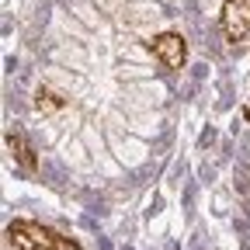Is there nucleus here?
Wrapping results in <instances>:
<instances>
[{
	"mask_svg": "<svg viewBox=\"0 0 250 250\" xmlns=\"http://www.w3.org/2000/svg\"><path fill=\"white\" fill-rule=\"evenodd\" d=\"M219 24H223V35L240 45L250 35V0H226L223 14H219Z\"/></svg>",
	"mask_w": 250,
	"mask_h": 250,
	"instance_id": "f03ea898",
	"label": "nucleus"
},
{
	"mask_svg": "<svg viewBox=\"0 0 250 250\" xmlns=\"http://www.w3.org/2000/svg\"><path fill=\"white\" fill-rule=\"evenodd\" d=\"M7 146H11L14 160H18L24 170H35V167H39V164H35V149L28 146V139H24L21 132H7Z\"/></svg>",
	"mask_w": 250,
	"mask_h": 250,
	"instance_id": "20e7f679",
	"label": "nucleus"
},
{
	"mask_svg": "<svg viewBox=\"0 0 250 250\" xmlns=\"http://www.w3.org/2000/svg\"><path fill=\"white\" fill-rule=\"evenodd\" d=\"M243 115H247V118H250V98H247V104H243Z\"/></svg>",
	"mask_w": 250,
	"mask_h": 250,
	"instance_id": "423d86ee",
	"label": "nucleus"
},
{
	"mask_svg": "<svg viewBox=\"0 0 250 250\" xmlns=\"http://www.w3.org/2000/svg\"><path fill=\"white\" fill-rule=\"evenodd\" d=\"M149 49L167 70H181L184 59H188V42H184V35H177V31H160V35L149 42Z\"/></svg>",
	"mask_w": 250,
	"mask_h": 250,
	"instance_id": "7ed1b4c3",
	"label": "nucleus"
},
{
	"mask_svg": "<svg viewBox=\"0 0 250 250\" xmlns=\"http://www.w3.org/2000/svg\"><path fill=\"white\" fill-rule=\"evenodd\" d=\"M62 104H66V101H62L56 90H49V87H39V94H35V108H39V111H45V115H49V111H59Z\"/></svg>",
	"mask_w": 250,
	"mask_h": 250,
	"instance_id": "39448f33",
	"label": "nucleus"
},
{
	"mask_svg": "<svg viewBox=\"0 0 250 250\" xmlns=\"http://www.w3.org/2000/svg\"><path fill=\"white\" fill-rule=\"evenodd\" d=\"M7 240L14 250H59L62 247V240L52 229L31 223V219H14L7 226Z\"/></svg>",
	"mask_w": 250,
	"mask_h": 250,
	"instance_id": "f257e3e1",
	"label": "nucleus"
}]
</instances>
